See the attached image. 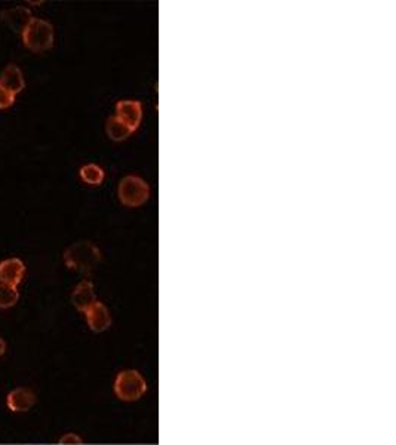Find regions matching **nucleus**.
<instances>
[{
	"instance_id": "f257e3e1",
	"label": "nucleus",
	"mask_w": 396,
	"mask_h": 445,
	"mask_svg": "<svg viewBox=\"0 0 396 445\" xmlns=\"http://www.w3.org/2000/svg\"><path fill=\"white\" fill-rule=\"evenodd\" d=\"M101 262V251L90 241L72 244L64 251V263L68 269L77 272H91Z\"/></svg>"
},
{
	"instance_id": "1a4fd4ad",
	"label": "nucleus",
	"mask_w": 396,
	"mask_h": 445,
	"mask_svg": "<svg viewBox=\"0 0 396 445\" xmlns=\"http://www.w3.org/2000/svg\"><path fill=\"white\" fill-rule=\"evenodd\" d=\"M36 404V395L27 387H16L6 397V405L14 413H26Z\"/></svg>"
},
{
	"instance_id": "7ed1b4c3",
	"label": "nucleus",
	"mask_w": 396,
	"mask_h": 445,
	"mask_svg": "<svg viewBox=\"0 0 396 445\" xmlns=\"http://www.w3.org/2000/svg\"><path fill=\"white\" fill-rule=\"evenodd\" d=\"M21 36L24 46L33 53H43L54 46V27L45 20L33 18Z\"/></svg>"
},
{
	"instance_id": "20e7f679",
	"label": "nucleus",
	"mask_w": 396,
	"mask_h": 445,
	"mask_svg": "<svg viewBox=\"0 0 396 445\" xmlns=\"http://www.w3.org/2000/svg\"><path fill=\"white\" fill-rule=\"evenodd\" d=\"M117 195L120 202L128 208H137L149 199L150 187L149 184L137 176H128L119 184Z\"/></svg>"
},
{
	"instance_id": "9b49d317",
	"label": "nucleus",
	"mask_w": 396,
	"mask_h": 445,
	"mask_svg": "<svg viewBox=\"0 0 396 445\" xmlns=\"http://www.w3.org/2000/svg\"><path fill=\"white\" fill-rule=\"evenodd\" d=\"M97 301L95 289L91 281H82L72 293V303L79 312H86Z\"/></svg>"
},
{
	"instance_id": "0eeeda50",
	"label": "nucleus",
	"mask_w": 396,
	"mask_h": 445,
	"mask_svg": "<svg viewBox=\"0 0 396 445\" xmlns=\"http://www.w3.org/2000/svg\"><path fill=\"white\" fill-rule=\"evenodd\" d=\"M26 275V266L23 260L6 259L0 263V284H6L11 286H18Z\"/></svg>"
},
{
	"instance_id": "f8f14e48",
	"label": "nucleus",
	"mask_w": 396,
	"mask_h": 445,
	"mask_svg": "<svg viewBox=\"0 0 396 445\" xmlns=\"http://www.w3.org/2000/svg\"><path fill=\"white\" fill-rule=\"evenodd\" d=\"M106 131L113 141H124L132 134L129 127L120 121V119H117L116 116H112L107 119Z\"/></svg>"
},
{
	"instance_id": "423d86ee",
	"label": "nucleus",
	"mask_w": 396,
	"mask_h": 445,
	"mask_svg": "<svg viewBox=\"0 0 396 445\" xmlns=\"http://www.w3.org/2000/svg\"><path fill=\"white\" fill-rule=\"evenodd\" d=\"M0 18L2 21L15 33L23 34V31L27 28L30 21L33 20L31 11L26 6H16V8H9L4 9L0 12Z\"/></svg>"
},
{
	"instance_id": "f3484780",
	"label": "nucleus",
	"mask_w": 396,
	"mask_h": 445,
	"mask_svg": "<svg viewBox=\"0 0 396 445\" xmlns=\"http://www.w3.org/2000/svg\"><path fill=\"white\" fill-rule=\"evenodd\" d=\"M6 352V343L4 338H0V356H4Z\"/></svg>"
},
{
	"instance_id": "ddd939ff",
	"label": "nucleus",
	"mask_w": 396,
	"mask_h": 445,
	"mask_svg": "<svg viewBox=\"0 0 396 445\" xmlns=\"http://www.w3.org/2000/svg\"><path fill=\"white\" fill-rule=\"evenodd\" d=\"M80 178L90 186H100L102 181H105V169L101 166L95 165V163H88L83 165L79 171Z\"/></svg>"
},
{
	"instance_id": "2eb2a0df",
	"label": "nucleus",
	"mask_w": 396,
	"mask_h": 445,
	"mask_svg": "<svg viewBox=\"0 0 396 445\" xmlns=\"http://www.w3.org/2000/svg\"><path fill=\"white\" fill-rule=\"evenodd\" d=\"M14 102H15V95L5 91L4 88H0V110L12 107Z\"/></svg>"
},
{
	"instance_id": "6e6552de",
	"label": "nucleus",
	"mask_w": 396,
	"mask_h": 445,
	"mask_svg": "<svg viewBox=\"0 0 396 445\" xmlns=\"http://www.w3.org/2000/svg\"><path fill=\"white\" fill-rule=\"evenodd\" d=\"M85 318H86V322H88V327L94 333L106 331L112 325V315L107 307L101 301H95L90 309L85 312Z\"/></svg>"
},
{
	"instance_id": "39448f33",
	"label": "nucleus",
	"mask_w": 396,
	"mask_h": 445,
	"mask_svg": "<svg viewBox=\"0 0 396 445\" xmlns=\"http://www.w3.org/2000/svg\"><path fill=\"white\" fill-rule=\"evenodd\" d=\"M116 117L129 127L132 132L139 129L143 119V106L140 101L122 100L116 104Z\"/></svg>"
},
{
	"instance_id": "9d476101",
	"label": "nucleus",
	"mask_w": 396,
	"mask_h": 445,
	"mask_svg": "<svg viewBox=\"0 0 396 445\" xmlns=\"http://www.w3.org/2000/svg\"><path fill=\"white\" fill-rule=\"evenodd\" d=\"M24 87L26 80L21 68L15 64L6 65L2 75H0V88H4L5 91L16 95L24 90Z\"/></svg>"
},
{
	"instance_id": "f03ea898",
	"label": "nucleus",
	"mask_w": 396,
	"mask_h": 445,
	"mask_svg": "<svg viewBox=\"0 0 396 445\" xmlns=\"http://www.w3.org/2000/svg\"><path fill=\"white\" fill-rule=\"evenodd\" d=\"M114 395L124 402L139 401L147 392V382L137 370L119 371L113 383Z\"/></svg>"
},
{
	"instance_id": "4468645a",
	"label": "nucleus",
	"mask_w": 396,
	"mask_h": 445,
	"mask_svg": "<svg viewBox=\"0 0 396 445\" xmlns=\"http://www.w3.org/2000/svg\"><path fill=\"white\" fill-rule=\"evenodd\" d=\"M20 299V293L16 286L0 284V309H9L15 306Z\"/></svg>"
},
{
	"instance_id": "dca6fc26",
	"label": "nucleus",
	"mask_w": 396,
	"mask_h": 445,
	"mask_svg": "<svg viewBox=\"0 0 396 445\" xmlns=\"http://www.w3.org/2000/svg\"><path fill=\"white\" fill-rule=\"evenodd\" d=\"M83 439L80 436H77L76 434H65L63 438H60V444L64 445H70V444H82Z\"/></svg>"
}]
</instances>
